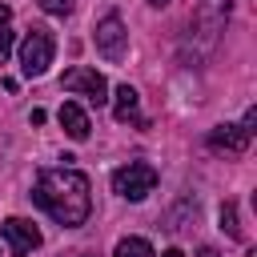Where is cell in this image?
<instances>
[{
  "mask_svg": "<svg viewBox=\"0 0 257 257\" xmlns=\"http://www.w3.org/2000/svg\"><path fill=\"white\" fill-rule=\"evenodd\" d=\"M32 201L64 229H76L88 221L92 213V193H88V177L76 169H44L36 177Z\"/></svg>",
  "mask_w": 257,
  "mask_h": 257,
  "instance_id": "6da1fadb",
  "label": "cell"
},
{
  "mask_svg": "<svg viewBox=\"0 0 257 257\" xmlns=\"http://www.w3.org/2000/svg\"><path fill=\"white\" fill-rule=\"evenodd\" d=\"M52 56H56L52 32L48 28H28V36L20 40V68H24V76H44Z\"/></svg>",
  "mask_w": 257,
  "mask_h": 257,
  "instance_id": "7a4b0ae2",
  "label": "cell"
},
{
  "mask_svg": "<svg viewBox=\"0 0 257 257\" xmlns=\"http://www.w3.org/2000/svg\"><path fill=\"white\" fill-rule=\"evenodd\" d=\"M153 189H157V169L145 161H128L124 169L112 173V193L124 201H145Z\"/></svg>",
  "mask_w": 257,
  "mask_h": 257,
  "instance_id": "3957f363",
  "label": "cell"
},
{
  "mask_svg": "<svg viewBox=\"0 0 257 257\" xmlns=\"http://www.w3.org/2000/svg\"><path fill=\"white\" fill-rule=\"evenodd\" d=\"M60 88H68V92H76V96H88L92 104H104V100H108V80H104L96 68H88V64L68 68V72L60 76Z\"/></svg>",
  "mask_w": 257,
  "mask_h": 257,
  "instance_id": "277c9868",
  "label": "cell"
},
{
  "mask_svg": "<svg viewBox=\"0 0 257 257\" xmlns=\"http://www.w3.org/2000/svg\"><path fill=\"white\" fill-rule=\"evenodd\" d=\"M96 52H100L104 60H124V52H128V32H124V24H120L116 12H108V16L96 24Z\"/></svg>",
  "mask_w": 257,
  "mask_h": 257,
  "instance_id": "5b68a950",
  "label": "cell"
},
{
  "mask_svg": "<svg viewBox=\"0 0 257 257\" xmlns=\"http://www.w3.org/2000/svg\"><path fill=\"white\" fill-rule=\"evenodd\" d=\"M0 233H4L8 249H12V257H28V253L40 245V229H36L32 221H24V217H8V221L0 225Z\"/></svg>",
  "mask_w": 257,
  "mask_h": 257,
  "instance_id": "8992f818",
  "label": "cell"
},
{
  "mask_svg": "<svg viewBox=\"0 0 257 257\" xmlns=\"http://www.w3.org/2000/svg\"><path fill=\"white\" fill-rule=\"evenodd\" d=\"M56 116H60V128H64L72 141H88V128H92V124H88V112H84L76 100H64Z\"/></svg>",
  "mask_w": 257,
  "mask_h": 257,
  "instance_id": "52a82bcc",
  "label": "cell"
},
{
  "mask_svg": "<svg viewBox=\"0 0 257 257\" xmlns=\"http://www.w3.org/2000/svg\"><path fill=\"white\" fill-rule=\"evenodd\" d=\"M209 149H217V153H245L249 149V137L237 124H217L209 133Z\"/></svg>",
  "mask_w": 257,
  "mask_h": 257,
  "instance_id": "ba28073f",
  "label": "cell"
},
{
  "mask_svg": "<svg viewBox=\"0 0 257 257\" xmlns=\"http://www.w3.org/2000/svg\"><path fill=\"white\" fill-rule=\"evenodd\" d=\"M137 104H141L137 88H133V84H120V88H116V104H112V116H116V120H137V124H145V120L137 116Z\"/></svg>",
  "mask_w": 257,
  "mask_h": 257,
  "instance_id": "9c48e42d",
  "label": "cell"
},
{
  "mask_svg": "<svg viewBox=\"0 0 257 257\" xmlns=\"http://www.w3.org/2000/svg\"><path fill=\"white\" fill-rule=\"evenodd\" d=\"M116 257H157V253L145 237H124V241H116Z\"/></svg>",
  "mask_w": 257,
  "mask_h": 257,
  "instance_id": "30bf717a",
  "label": "cell"
},
{
  "mask_svg": "<svg viewBox=\"0 0 257 257\" xmlns=\"http://www.w3.org/2000/svg\"><path fill=\"white\" fill-rule=\"evenodd\" d=\"M8 52H12V8L0 4V64L8 60Z\"/></svg>",
  "mask_w": 257,
  "mask_h": 257,
  "instance_id": "8fae6325",
  "label": "cell"
},
{
  "mask_svg": "<svg viewBox=\"0 0 257 257\" xmlns=\"http://www.w3.org/2000/svg\"><path fill=\"white\" fill-rule=\"evenodd\" d=\"M221 229L229 237H241V225H237V209L233 205H221Z\"/></svg>",
  "mask_w": 257,
  "mask_h": 257,
  "instance_id": "7c38bea8",
  "label": "cell"
},
{
  "mask_svg": "<svg viewBox=\"0 0 257 257\" xmlns=\"http://www.w3.org/2000/svg\"><path fill=\"white\" fill-rule=\"evenodd\" d=\"M36 4H40L48 16H68V12H72V0H36Z\"/></svg>",
  "mask_w": 257,
  "mask_h": 257,
  "instance_id": "4fadbf2b",
  "label": "cell"
},
{
  "mask_svg": "<svg viewBox=\"0 0 257 257\" xmlns=\"http://www.w3.org/2000/svg\"><path fill=\"white\" fill-rule=\"evenodd\" d=\"M197 257H221V253H217V249H209V245H205V249H197Z\"/></svg>",
  "mask_w": 257,
  "mask_h": 257,
  "instance_id": "5bb4252c",
  "label": "cell"
},
{
  "mask_svg": "<svg viewBox=\"0 0 257 257\" xmlns=\"http://www.w3.org/2000/svg\"><path fill=\"white\" fill-rule=\"evenodd\" d=\"M161 257H185V253H181V249H165Z\"/></svg>",
  "mask_w": 257,
  "mask_h": 257,
  "instance_id": "9a60e30c",
  "label": "cell"
},
{
  "mask_svg": "<svg viewBox=\"0 0 257 257\" xmlns=\"http://www.w3.org/2000/svg\"><path fill=\"white\" fill-rule=\"evenodd\" d=\"M149 4H157V8H161V4H169V0H149Z\"/></svg>",
  "mask_w": 257,
  "mask_h": 257,
  "instance_id": "2e32d148",
  "label": "cell"
}]
</instances>
